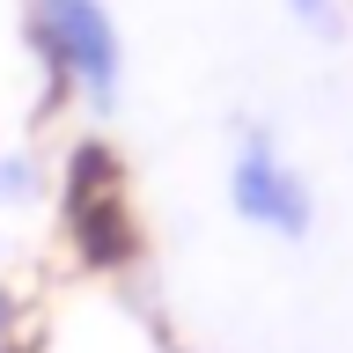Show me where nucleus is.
I'll return each instance as SVG.
<instances>
[{
	"mask_svg": "<svg viewBox=\"0 0 353 353\" xmlns=\"http://www.w3.org/2000/svg\"><path fill=\"white\" fill-rule=\"evenodd\" d=\"M0 353H30L22 346V294L0 280Z\"/></svg>",
	"mask_w": 353,
	"mask_h": 353,
	"instance_id": "obj_5",
	"label": "nucleus"
},
{
	"mask_svg": "<svg viewBox=\"0 0 353 353\" xmlns=\"http://www.w3.org/2000/svg\"><path fill=\"white\" fill-rule=\"evenodd\" d=\"M22 44L37 59L44 110H88L118 118L125 103V30L110 0H30L22 8Z\"/></svg>",
	"mask_w": 353,
	"mask_h": 353,
	"instance_id": "obj_1",
	"label": "nucleus"
},
{
	"mask_svg": "<svg viewBox=\"0 0 353 353\" xmlns=\"http://www.w3.org/2000/svg\"><path fill=\"white\" fill-rule=\"evenodd\" d=\"M287 15H294V22H302V30H309V37H346V8H339V0H287Z\"/></svg>",
	"mask_w": 353,
	"mask_h": 353,
	"instance_id": "obj_4",
	"label": "nucleus"
},
{
	"mask_svg": "<svg viewBox=\"0 0 353 353\" xmlns=\"http://www.w3.org/2000/svg\"><path fill=\"white\" fill-rule=\"evenodd\" d=\"M228 214L243 228H258V236H280V243L316 236V184L280 154V140L265 125L236 132V154H228Z\"/></svg>",
	"mask_w": 353,
	"mask_h": 353,
	"instance_id": "obj_2",
	"label": "nucleus"
},
{
	"mask_svg": "<svg viewBox=\"0 0 353 353\" xmlns=\"http://www.w3.org/2000/svg\"><path fill=\"white\" fill-rule=\"evenodd\" d=\"M44 154L37 148H0V214H15V206H37L44 199Z\"/></svg>",
	"mask_w": 353,
	"mask_h": 353,
	"instance_id": "obj_3",
	"label": "nucleus"
}]
</instances>
